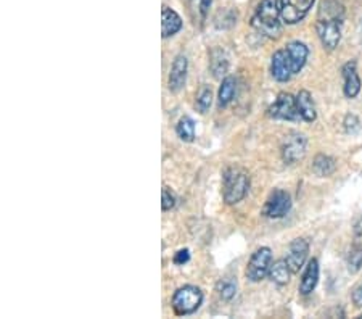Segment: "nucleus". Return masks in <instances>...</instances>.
Returning a JSON list of instances; mask_svg holds the SVG:
<instances>
[{
    "mask_svg": "<svg viewBox=\"0 0 362 319\" xmlns=\"http://www.w3.org/2000/svg\"><path fill=\"white\" fill-rule=\"evenodd\" d=\"M281 0H261L251 18V26L267 38H278L282 33Z\"/></svg>",
    "mask_w": 362,
    "mask_h": 319,
    "instance_id": "f257e3e1",
    "label": "nucleus"
},
{
    "mask_svg": "<svg viewBox=\"0 0 362 319\" xmlns=\"http://www.w3.org/2000/svg\"><path fill=\"white\" fill-rule=\"evenodd\" d=\"M250 190V176L240 168H229L222 176V197L226 203L235 205L246 197Z\"/></svg>",
    "mask_w": 362,
    "mask_h": 319,
    "instance_id": "f03ea898",
    "label": "nucleus"
},
{
    "mask_svg": "<svg viewBox=\"0 0 362 319\" xmlns=\"http://www.w3.org/2000/svg\"><path fill=\"white\" fill-rule=\"evenodd\" d=\"M201 303H203V292L195 286L179 287V289L174 292L173 300H171L173 310L178 316L194 315L201 306Z\"/></svg>",
    "mask_w": 362,
    "mask_h": 319,
    "instance_id": "7ed1b4c3",
    "label": "nucleus"
},
{
    "mask_svg": "<svg viewBox=\"0 0 362 319\" xmlns=\"http://www.w3.org/2000/svg\"><path fill=\"white\" fill-rule=\"evenodd\" d=\"M272 265V251L269 247L258 249L248 261L245 276L250 282H261L266 276H269V270Z\"/></svg>",
    "mask_w": 362,
    "mask_h": 319,
    "instance_id": "20e7f679",
    "label": "nucleus"
},
{
    "mask_svg": "<svg viewBox=\"0 0 362 319\" xmlns=\"http://www.w3.org/2000/svg\"><path fill=\"white\" fill-rule=\"evenodd\" d=\"M267 115L274 120H285V121H299V115L297 107V97H293L288 92H281L274 104L267 108Z\"/></svg>",
    "mask_w": 362,
    "mask_h": 319,
    "instance_id": "39448f33",
    "label": "nucleus"
},
{
    "mask_svg": "<svg viewBox=\"0 0 362 319\" xmlns=\"http://www.w3.org/2000/svg\"><path fill=\"white\" fill-rule=\"evenodd\" d=\"M341 24H343V18L319 17L315 29H317V36L324 49L335 50L338 47L341 39Z\"/></svg>",
    "mask_w": 362,
    "mask_h": 319,
    "instance_id": "423d86ee",
    "label": "nucleus"
},
{
    "mask_svg": "<svg viewBox=\"0 0 362 319\" xmlns=\"http://www.w3.org/2000/svg\"><path fill=\"white\" fill-rule=\"evenodd\" d=\"M282 158L287 164H294L303 160L308 152V139L304 134L290 132L282 141Z\"/></svg>",
    "mask_w": 362,
    "mask_h": 319,
    "instance_id": "0eeeda50",
    "label": "nucleus"
},
{
    "mask_svg": "<svg viewBox=\"0 0 362 319\" xmlns=\"http://www.w3.org/2000/svg\"><path fill=\"white\" fill-rule=\"evenodd\" d=\"M315 0H281V18L285 24L303 22Z\"/></svg>",
    "mask_w": 362,
    "mask_h": 319,
    "instance_id": "6e6552de",
    "label": "nucleus"
},
{
    "mask_svg": "<svg viewBox=\"0 0 362 319\" xmlns=\"http://www.w3.org/2000/svg\"><path fill=\"white\" fill-rule=\"evenodd\" d=\"M290 210H292V197L285 190L278 189L269 195L265 208H262V215L271 219H281Z\"/></svg>",
    "mask_w": 362,
    "mask_h": 319,
    "instance_id": "1a4fd4ad",
    "label": "nucleus"
},
{
    "mask_svg": "<svg viewBox=\"0 0 362 319\" xmlns=\"http://www.w3.org/2000/svg\"><path fill=\"white\" fill-rule=\"evenodd\" d=\"M309 255V244L304 239H294L287 250L285 261L292 272H299L304 266Z\"/></svg>",
    "mask_w": 362,
    "mask_h": 319,
    "instance_id": "9d476101",
    "label": "nucleus"
},
{
    "mask_svg": "<svg viewBox=\"0 0 362 319\" xmlns=\"http://www.w3.org/2000/svg\"><path fill=\"white\" fill-rule=\"evenodd\" d=\"M283 52H285L288 66L290 70H292V73L293 75L299 73V71L303 70V66L306 65V60L309 56V50L306 45L299 42V40H294V42H290L287 47L283 49Z\"/></svg>",
    "mask_w": 362,
    "mask_h": 319,
    "instance_id": "9b49d317",
    "label": "nucleus"
},
{
    "mask_svg": "<svg viewBox=\"0 0 362 319\" xmlns=\"http://www.w3.org/2000/svg\"><path fill=\"white\" fill-rule=\"evenodd\" d=\"M187 71H189V60L185 55L175 56L173 66H171L169 73V91L179 92L184 89L185 81H187Z\"/></svg>",
    "mask_w": 362,
    "mask_h": 319,
    "instance_id": "f8f14e48",
    "label": "nucleus"
},
{
    "mask_svg": "<svg viewBox=\"0 0 362 319\" xmlns=\"http://www.w3.org/2000/svg\"><path fill=\"white\" fill-rule=\"evenodd\" d=\"M343 73V79H345V86H343V92L348 99H354L356 95L361 92V79L358 75V70H356V61H348L341 70Z\"/></svg>",
    "mask_w": 362,
    "mask_h": 319,
    "instance_id": "ddd939ff",
    "label": "nucleus"
},
{
    "mask_svg": "<svg viewBox=\"0 0 362 319\" xmlns=\"http://www.w3.org/2000/svg\"><path fill=\"white\" fill-rule=\"evenodd\" d=\"M271 73H272V78L278 82H287L293 76L292 70H290V66H288V61H287V56H285V52H283V49L277 50V52L272 55Z\"/></svg>",
    "mask_w": 362,
    "mask_h": 319,
    "instance_id": "4468645a",
    "label": "nucleus"
},
{
    "mask_svg": "<svg viewBox=\"0 0 362 319\" xmlns=\"http://www.w3.org/2000/svg\"><path fill=\"white\" fill-rule=\"evenodd\" d=\"M319 282V261L313 258L309 261L306 270H304L301 276V282H299V293L301 295H309L313 293Z\"/></svg>",
    "mask_w": 362,
    "mask_h": 319,
    "instance_id": "2eb2a0df",
    "label": "nucleus"
},
{
    "mask_svg": "<svg viewBox=\"0 0 362 319\" xmlns=\"http://www.w3.org/2000/svg\"><path fill=\"white\" fill-rule=\"evenodd\" d=\"M182 29V18L174 12L173 8L163 7L162 13V36L164 39L171 38V36L178 34Z\"/></svg>",
    "mask_w": 362,
    "mask_h": 319,
    "instance_id": "dca6fc26",
    "label": "nucleus"
},
{
    "mask_svg": "<svg viewBox=\"0 0 362 319\" xmlns=\"http://www.w3.org/2000/svg\"><path fill=\"white\" fill-rule=\"evenodd\" d=\"M210 68L214 78L222 79L226 78L227 71H229V56H227L226 50L221 47H216L211 50L210 54Z\"/></svg>",
    "mask_w": 362,
    "mask_h": 319,
    "instance_id": "f3484780",
    "label": "nucleus"
},
{
    "mask_svg": "<svg viewBox=\"0 0 362 319\" xmlns=\"http://www.w3.org/2000/svg\"><path fill=\"white\" fill-rule=\"evenodd\" d=\"M297 107L303 121L306 123L315 121V118H317V110H315V104L311 92L299 91V94L297 95Z\"/></svg>",
    "mask_w": 362,
    "mask_h": 319,
    "instance_id": "a211bd4d",
    "label": "nucleus"
},
{
    "mask_svg": "<svg viewBox=\"0 0 362 319\" xmlns=\"http://www.w3.org/2000/svg\"><path fill=\"white\" fill-rule=\"evenodd\" d=\"M237 92V79L232 78V76H226L221 82L219 87V94H217V105L219 108H226L227 105L234 100Z\"/></svg>",
    "mask_w": 362,
    "mask_h": 319,
    "instance_id": "6ab92c4d",
    "label": "nucleus"
},
{
    "mask_svg": "<svg viewBox=\"0 0 362 319\" xmlns=\"http://www.w3.org/2000/svg\"><path fill=\"white\" fill-rule=\"evenodd\" d=\"M290 274H292V270H290L285 260L274 261L271 265V270H269V277L277 286H287L290 281Z\"/></svg>",
    "mask_w": 362,
    "mask_h": 319,
    "instance_id": "aec40b11",
    "label": "nucleus"
},
{
    "mask_svg": "<svg viewBox=\"0 0 362 319\" xmlns=\"http://www.w3.org/2000/svg\"><path fill=\"white\" fill-rule=\"evenodd\" d=\"M335 169H337V162H335V158L329 155H317L314 158L313 171L317 174V176L327 178L330 174L335 173Z\"/></svg>",
    "mask_w": 362,
    "mask_h": 319,
    "instance_id": "412c9836",
    "label": "nucleus"
},
{
    "mask_svg": "<svg viewBox=\"0 0 362 319\" xmlns=\"http://www.w3.org/2000/svg\"><path fill=\"white\" fill-rule=\"evenodd\" d=\"M175 134H178V137L180 139V141L194 142L195 141V121L189 116L180 118L178 126H175Z\"/></svg>",
    "mask_w": 362,
    "mask_h": 319,
    "instance_id": "4be33fe9",
    "label": "nucleus"
},
{
    "mask_svg": "<svg viewBox=\"0 0 362 319\" xmlns=\"http://www.w3.org/2000/svg\"><path fill=\"white\" fill-rule=\"evenodd\" d=\"M216 292H217V295L222 298V300L230 302L232 298L237 295V281L234 279V277H224V279H221L219 282H217Z\"/></svg>",
    "mask_w": 362,
    "mask_h": 319,
    "instance_id": "5701e85b",
    "label": "nucleus"
},
{
    "mask_svg": "<svg viewBox=\"0 0 362 319\" xmlns=\"http://www.w3.org/2000/svg\"><path fill=\"white\" fill-rule=\"evenodd\" d=\"M211 104H213V92H211V87L208 86H201L198 94H196L195 100V108L200 113H206L210 110Z\"/></svg>",
    "mask_w": 362,
    "mask_h": 319,
    "instance_id": "b1692460",
    "label": "nucleus"
},
{
    "mask_svg": "<svg viewBox=\"0 0 362 319\" xmlns=\"http://www.w3.org/2000/svg\"><path fill=\"white\" fill-rule=\"evenodd\" d=\"M346 263H348V271L351 274L359 272V270L362 267V245L356 244L351 247L348 258H346Z\"/></svg>",
    "mask_w": 362,
    "mask_h": 319,
    "instance_id": "393cba45",
    "label": "nucleus"
},
{
    "mask_svg": "<svg viewBox=\"0 0 362 319\" xmlns=\"http://www.w3.org/2000/svg\"><path fill=\"white\" fill-rule=\"evenodd\" d=\"M175 202H178V199H175L174 192L168 187H163L162 190V208L163 212H169V210H173L175 207Z\"/></svg>",
    "mask_w": 362,
    "mask_h": 319,
    "instance_id": "a878e982",
    "label": "nucleus"
},
{
    "mask_svg": "<svg viewBox=\"0 0 362 319\" xmlns=\"http://www.w3.org/2000/svg\"><path fill=\"white\" fill-rule=\"evenodd\" d=\"M361 130V123L356 115H346L345 118V131L348 134H356Z\"/></svg>",
    "mask_w": 362,
    "mask_h": 319,
    "instance_id": "bb28decb",
    "label": "nucleus"
},
{
    "mask_svg": "<svg viewBox=\"0 0 362 319\" xmlns=\"http://www.w3.org/2000/svg\"><path fill=\"white\" fill-rule=\"evenodd\" d=\"M189 260H190V251H189V249H184V250H179L178 254L174 255V265H178V266H184L185 263H189Z\"/></svg>",
    "mask_w": 362,
    "mask_h": 319,
    "instance_id": "cd10ccee",
    "label": "nucleus"
},
{
    "mask_svg": "<svg viewBox=\"0 0 362 319\" xmlns=\"http://www.w3.org/2000/svg\"><path fill=\"white\" fill-rule=\"evenodd\" d=\"M353 303L358 308H362V286L358 287V289H354V292H353Z\"/></svg>",
    "mask_w": 362,
    "mask_h": 319,
    "instance_id": "c85d7f7f",
    "label": "nucleus"
},
{
    "mask_svg": "<svg viewBox=\"0 0 362 319\" xmlns=\"http://www.w3.org/2000/svg\"><path fill=\"white\" fill-rule=\"evenodd\" d=\"M211 2H213V0H200V13L203 18H206V15H208Z\"/></svg>",
    "mask_w": 362,
    "mask_h": 319,
    "instance_id": "c756f323",
    "label": "nucleus"
},
{
    "mask_svg": "<svg viewBox=\"0 0 362 319\" xmlns=\"http://www.w3.org/2000/svg\"><path fill=\"white\" fill-rule=\"evenodd\" d=\"M354 238L356 239H361L362 238V216H359L358 221L354 223Z\"/></svg>",
    "mask_w": 362,
    "mask_h": 319,
    "instance_id": "7c9ffc66",
    "label": "nucleus"
}]
</instances>
